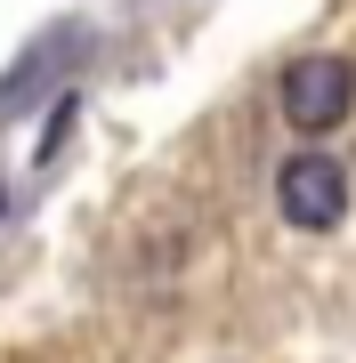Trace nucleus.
Masks as SVG:
<instances>
[{
	"label": "nucleus",
	"instance_id": "nucleus-1",
	"mask_svg": "<svg viewBox=\"0 0 356 363\" xmlns=\"http://www.w3.org/2000/svg\"><path fill=\"white\" fill-rule=\"evenodd\" d=\"M276 105H284V121H291L300 138H332V130L348 121V105H356V65L332 57V49L291 57L284 81H276Z\"/></svg>",
	"mask_w": 356,
	"mask_h": 363
},
{
	"label": "nucleus",
	"instance_id": "nucleus-2",
	"mask_svg": "<svg viewBox=\"0 0 356 363\" xmlns=\"http://www.w3.org/2000/svg\"><path fill=\"white\" fill-rule=\"evenodd\" d=\"M276 210L300 234H324V226H340L348 218V169L332 162V154H291L276 169Z\"/></svg>",
	"mask_w": 356,
	"mask_h": 363
}]
</instances>
